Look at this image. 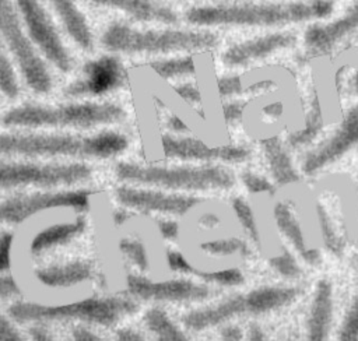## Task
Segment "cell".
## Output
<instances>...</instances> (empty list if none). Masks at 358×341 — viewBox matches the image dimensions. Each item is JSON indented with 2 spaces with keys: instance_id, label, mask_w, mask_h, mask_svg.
I'll return each instance as SVG.
<instances>
[{
  "instance_id": "obj_1",
  "label": "cell",
  "mask_w": 358,
  "mask_h": 341,
  "mask_svg": "<svg viewBox=\"0 0 358 341\" xmlns=\"http://www.w3.org/2000/svg\"><path fill=\"white\" fill-rule=\"evenodd\" d=\"M129 143L117 131L50 133L13 131L0 134V155L28 158H80L106 159L122 154Z\"/></svg>"
},
{
  "instance_id": "obj_2",
  "label": "cell",
  "mask_w": 358,
  "mask_h": 341,
  "mask_svg": "<svg viewBox=\"0 0 358 341\" xmlns=\"http://www.w3.org/2000/svg\"><path fill=\"white\" fill-rule=\"evenodd\" d=\"M330 0H305L262 4H221L193 7L186 20L199 27L214 25H281L327 17Z\"/></svg>"
},
{
  "instance_id": "obj_3",
  "label": "cell",
  "mask_w": 358,
  "mask_h": 341,
  "mask_svg": "<svg viewBox=\"0 0 358 341\" xmlns=\"http://www.w3.org/2000/svg\"><path fill=\"white\" fill-rule=\"evenodd\" d=\"M119 180L166 191L225 190L234 186V175L218 165H143L120 162L115 168Z\"/></svg>"
},
{
  "instance_id": "obj_4",
  "label": "cell",
  "mask_w": 358,
  "mask_h": 341,
  "mask_svg": "<svg viewBox=\"0 0 358 341\" xmlns=\"http://www.w3.org/2000/svg\"><path fill=\"white\" fill-rule=\"evenodd\" d=\"M124 116L120 106L108 102L64 105H21L1 115L0 123L14 129H94L112 124Z\"/></svg>"
},
{
  "instance_id": "obj_5",
  "label": "cell",
  "mask_w": 358,
  "mask_h": 341,
  "mask_svg": "<svg viewBox=\"0 0 358 341\" xmlns=\"http://www.w3.org/2000/svg\"><path fill=\"white\" fill-rule=\"evenodd\" d=\"M217 35L208 31L138 29L124 22H112L101 36L102 46L113 53L169 55L213 48Z\"/></svg>"
},
{
  "instance_id": "obj_6",
  "label": "cell",
  "mask_w": 358,
  "mask_h": 341,
  "mask_svg": "<svg viewBox=\"0 0 358 341\" xmlns=\"http://www.w3.org/2000/svg\"><path fill=\"white\" fill-rule=\"evenodd\" d=\"M137 310V303L124 296H90L81 300L46 305L36 302H14L8 313L17 321H66L77 320L98 326H112Z\"/></svg>"
},
{
  "instance_id": "obj_7",
  "label": "cell",
  "mask_w": 358,
  "mask_h": 341,
  "mask_svg": "<svg viewBox=\"0 0 358 341\" xmlns=\"http://www.w3.org/2000/svg\"><path fill=\"white\" fill-rule=\"evenodd\" d=\"M296 288L263 286L248 293L234 295L217 305L192 310L183 316V324L193 331H203L242 314H259L291 302Z\"/></svg>"
},
{
  "instance_id": "obj_8",
  "label": "cell",
  "mask_w": 358,
  "mask_h": 341,
  "mask_svg": "<svg viewBox=\"0 0 358 341\" xmlns=\"http://www.w3.org/2000/svg\"><path fill=\"white\" fill-rule=\"evenodd\" d=\"M0 36L25 84L36 94L52 89L50 73L11 0H0Z\"/></svg>"
},
{
  "instance_id": "obj_9",
  "label": "cell",
  "mask_w": 358,
  "mask_h": 341,
  "mask_svg": "<svg viewBox=\"0 0 358 341\" xmlns=\"http://www.w3.org/2000/svg\"><path fill=\"white\" fill-rule=\"evenodd\" d=\"M91 168L81 162H0V187H42L71 186L91 177Z\"/></svg>"
},
{
  "instance_id": "obj_10",
  "label": "cell",
  "mask_w": 358,
  "mask_h": 341,
  "mask_svg": "<svg viewBox=\"0 0 358 341\" xmlns=\"http://www.w3.org/2000/svg\"><path fill=\"white\" fill-rule=\"evenodd\" d=\"M91 191L87 189L36 191L18 194L0 201V224H21L31 217L57 208L87 211Z\"/></svg>"
},
{
  "instance_id": "obj_11",
  "label": "cell",
  "mask_w": 358,
  "mask_h": 341,
  "mask_svg": "<svg viewBox=\"0 0 358 341\" xmlns=\"http://www.w3.org/2000/svg\"><path fill=\"white\" fill-rule=\"evenodd\" d=\"M13 4L42 55L60 71L71 68V57L55 24L39 0H13Z\"/></svg>"
},
{
  "instance_id": "obj_12",
  "label": "cell",
  "mask_w": 358,
  "mask_h": 341,
  "mask_svg": "<svg viewBox=\"0 0 358 341\" xmlns=\"http://www.w3.org/2000/svg\"><path fill=\"white\" fill-rule=\"evenodd\" d=\"M115 194L116 200L129 210L178 217L187 214L203 201V198L192 194L131 184L119 186Z\"/></svg>"
},
{
  "instance_id": "obj_13",
  "label": "cell",
  "mask_w": 358,
  "mask_h": 341,
  "mask_svg": "<svg viewBox=\"0 0 358 341\" xmlns=\"http://www.w3.org/2000/svg\"><path fill=\"white\" fill-rule=\"evenodd\" d=\"M126 289L131 296L157 302H196L211 292L207 285L187 278L155 281L143 274H127Z\"/></svg>"
},
{
  "instance_id": "obj_14",
  "label": "cell",
  "mask_w": 358,
  "mask_h": 341,
  "mask_svg": "<svg viewBox=\"0 0 358 341\" xmlns=\"http://www.w3.org/2000/svg\"><path fill=\"white\" fill-rule=\"evenodd\" d=\"M164 154L168 158L199 162H242L249 157V151L239 145L211 147L204 141L189 136L164 134L161 137Z\"/></svg>"
},
{
  "instance_id": "obj_15",
  "label": "cell",
  "mask_w": 358,
  "mask_h": 341,
  "mask_svg": "<svg viewBox=\"0 0 358 341\" xmlns=\"http://www.w3.org/2000/svg\"><path fill=\"white\" fill-rule=\"evenodd\" d=\"M355 144H358V103L348 110L334 134L316 151L309 154L303 166L305 172L313 173L324 168L338 159Z\"/></svg>"
},
{
  "instance_id": "obj_16",
  "label": "cell",
  "mask_w": 358,
  "mask_h": 341,
  "mask_svg": "<svg viewBox=\"0 0 358 341\" xmlns=\"http://www.w3.org/2000/svg\"><path fill=\"white\" fill-rule=\"evenodd\" d=\"M124 80L120 61L113 56H103L88 63L80 80L67 89L69 95H101L117 88Z\"/></svg>"
},
{
  "instance_id": "obj_17",
  "label": "cell",
  "mask_w": 358,
  "mask_h": 341,
  "mask_svg": "<svg viewBox=\"0 0 358 341\" xmlns=\"http://www.w3.org/2000/svg\"><path fill=\"white\" fill-rule=\"evenodd\" d=\"M355 28H358V0L337 20L309 27L305 34V45L309 53L320 56L329 53Z\"/></svg>"
},
{
  "instance_id": "obj_18",
  "label": "cell",
  "mask_w": 358,
  "mask_h": 341,
  "mask_svg": "<svg viewBox=\"0 0 358 341\" xmlns=\"http://www.w3.org/2000/svg\"><path fill=\"white\" fill-rule=\"evenodd\" d=\"M294 42L295 36L289 32H275L263 35L231 46L222 55V61L229 67L245 66L250 61L266 57L278 49H284L292 45Z\"/></svg>"
},
{
  "instance_id": "obj_19",
  "label": "cell",
  "mask_w": 358,
  "mask_h": 341,
  "mask_svg": "<svg viewBox=\"0 0 358 341\" xmlns=\"http://www.w3.org/2000/svg\"><path fill=\"white\" fill-rule=\"evenodd\" d=\"M92 267L84 260L50 264L35 270V278L48 288H70L88 281Z\"/></svg>"
},
{
  "instance_id": "obj_20",
  "label": "cell",
  "mask_w": 358,
  "mask_h": 341,
  "mask_svg": "<svg viewBox=\"0 0 358 341\" xmlns=\"http://www.w3.org/2000/svg\"><path fill=\"white\" fill-rule=\"evenodd\" d=\"M98 6L119 10L131 18L143 22L175 24L178 17L166 6L158 4L152 0H85Z\"/></svg>"
},
{
  "instance_id": "obj_21",
  "label": "cell",
  "mask_w": 358,
  "mask_h": 341,
  "mask_svg": "<svg viewBox=\"0 0 358 341\" xmlns=\"http://www.w3.org/2000/svg\"><path fill=\"white\" fill-rule=\"evenodd\" d=\"M166 264L173 273L192 275L200 278L206 284H214L221 286H234L245 281L243 274L238 268H227L218 271H204L194 267L179 250H168Z\"/></svg>"
},
{
  "instance_id": "obj_22",
  "label": "cell",
  "mask_w": 358,
  "mask_h": 341,
  "mask_svg": "<svg viewBox=\"0 0 358 341\" xmlns=\"http://www.w3.org/2000/svg\"><path fill=\"white\" fill-rule=\"evenodd\" d=\"M60 22L63 24L67 35L84 50H91L94 38L87 22L85 15L80 11L74 0H46Z\"/></svg>"
},
{
  "instance_id": "obj_23",
  "label": "cell",
  "mask_w": 358,
  "mask_h": 341,
  "mask_svg": "<svg viewBox=\"0 0 358 341\" xmlns=\"http://www.w3.org/2000/svg\"><path fill=\"white\" fill-rule=\"evenodd\" d=\"M87 228V221L84 217H77L73 221L53 224L42 231H39L31 240L29 250L34 254L42 253L45 250L63 246L84 233Z\"/></svg>"
},
{
  "instance_id": "obj_24",
  "label": "cell",
  "mask_w": 358,
  "mask_h": 341,
  "mask_svg": "<svg viewBox=\"0 0 358 341\" xmlns=\"http://www.w3.org/2000/svg\"><path fill=\"white\" fill-rule=\"evenodd\" d=\"M331 321V286L326 280L317 285L310 309L306 341H327Z\"/></svg>"
},
{
  "instance_id": "obj_25",
  "label": "cell",
  "mask_w": 358,
  "mask_h": 341,
  "mask_svg": "<svg viewBox=\"0 0 358 341\" xmlns=\"http://www.w3.org/2000/svg\"><path fill=\"white\" fill-rule=\"evenodd\" d=\"M274 215H275V221L278 228L281 229V232L294 243L295 249L303 254V257L309 261V263H315L319 257L317 252L313 250H306L305 243H303V236L301 232V226L294 215V211L291 208V205L288 203H278L274 208Z\"/></svg>"
},
{
  "instance_id": "obj_26",
  "label": "cell",
  "mask_w": 358,
  "mask_h": 341,
  "mask_svg": "<svg viewBox=\"0 0 358 341\" xmlns=\"http://www.w3.org/2000/svg\"><path fill=\"white\" fill-rule=\"evenodd\" d=\"M144 323L155 341H190L185 331L161 307H151L144 314Z\"/></svg>"
},
{
  "instance_id": "obj_27",
  "label": "cell",
  "mask_w": 358,
  "mask_h": 341,
  "mask_svg": "<svg viewBox=\"0 0 358 341\" xmlns=\"http://www.w3.org/2000/svg\"><path fill=\"white\" fill-rule=\"evenodd\" d=\"M263 147L271 172L280 184H287L298 180V175L292 168L291 159L277 137L263 140Z\"/></svg>"
},
{
  "instance_id": "obj_28",
  "label": "cell",
  "mask_w": 358,
  "mask_h": 341,
  "mask_svg": "<svg viewBox=\"0 0 358 341\" xmlns=\"http://www.w3.org/2000/svg\"><path fill=\"white\" fill-rule=\"evenodd\" d=\"M322 126H323V116H322L320 102H319L316 89L312 88L309 92V105L305 116V127L299 131H295L292 136H289V143L292 145H301L310 141L320 131Z\"/></svg>"
},
{
  "instance_id": "obj_29",
  "label": "cell",
  "mask_w": 358,
  "mask_h": 341,
  "mask_svg": "<svg viewBox=\"0 0 358 341\" xmlns=\"http://www.w3.org/2000/svg\"><path fill=\"white\" fill-rule=\"evenodd\" d=\"M150 67L162 78H182L193 75L196 73L194 61L192 56H178L169 59L154 60L150 63Z\"/></svg>"
},
{
  "instance_id": "obj_30",
  "label": "cell",
  "mask_w": 358,
  "mask_h": 341,
  "mask_svg": "<svg viewBox=\"0 0 358 341\" xmlns=\"http://www.w3.org/2000/svg\"><path fill=\"white\" fill-rule=\"evenodd\" d=\"M120 253L141 273L150 268V257L145 245L137 238H123L119 242Z\"/></svg>"
},
{
  "instance_id": "obj_31",
  "label": "cell",
  "mask_w": 358,
  "mask_h": 341,
  "mask_svg": "<svg viewBox=\"0 0 358 341\" xmlns=\"http://www.w3.org/2000/svg\"><path fill=\"white\" fill-rule=\"evenodd\" d=\"M0 91L7 98L13 99L18 95V81L13 63L7 55V49L0 36Z\"/></svg>"
},
{
  "instance_id": "obj_32",
  "label": "cell",
  "mask_w": 358,
  "mask_h": 341,
  "mask_svg": "<svg viewBox=\"0 0 358 341\" xmlns=\"http://www.w3.org/2000/svg\"><path fill=\"white\" fill-rule=\"evenodd\" d=\"M200 249L213 256H231V254H248V245L236 238L208 240L200 245Z\"/></svg>"
},
{
  "instance_id": "obj_33",
  "label": "cell",
  "mask_w": 358,
  "mask_h": 341,
  "mask_svg": "<svg viewBox=\"0 0 358 341\" xmlns=\"http://www.w3.org/2000/svg\"><path fill=\"white\" fill-rule=\"evenodd\" d=\"M232 208L238 217V221L241 222V225L243 226V229L248 232V235L255 240L259 242V231H257V225L252 212V208L249 207V204L241 198L236 197L232 200Z\"/></svg>"
},
{
  "instance_id": "obj_34",
  "label": "cell",
  "mask_w": 358,
  "mask_h": 341,
  "mask_svg": "<svg viewBox=\"0 0 358 341\" xmlns=\"http://www.w3.org/2000/svg\"><path fill=\"white\" fill-rule=\"evenodd\" d=\"M338 341H358V296L345 316Z\"/></svg>"
},
{
  "instance_id": "obj_35",
  "label": "cell",
  "mask_w": 358,
  "mask_h": 341,
  "mask_svg": "<svg viewBox=\"0 0 358 341\" xmlns=\"http://www.w3.org/2000/svg\"><path fill=\"white\" fill-rule=\"evenodd\" d=\"M271 266L275 267L277 271H280L282 275H287V277L299 275V273H301L298 264L287 252L282 256L271 259Z\"/></svg>"
},
{
  "instance_id": "obj_36",
  "label": "cell",
  "mask_w": 358,
  "mask_h": 341,
  "mask_svg": "<svg viewBox=\"0 0 358 341\" xmlns=\"http://www.w3.org/2000/svg\"><path fill=\"white\" fill-rule=\"evenodd\" d=\"M217 85H218V92L222 98L234 96V95H238V94L243 92L241 78L238 75L221 77V78H218Z\"/></svg>"
},
{
  "instance_id": "obj_37",
  "label": "cell",
  "mask_w": 358,
  "mask_h": 341,
  "mask_svg": "<svg viewBox=\"0 0 358 341\" xmlns=\"http://www.w3.org/2000/svg\"><path fill=\"white\" fill-rule=\"evenodd\" d=\"M242 180L245 183V186L252 191V193H262V191H274L273 184L266 180L263 176H259L256 173L252 172H246L242 175Z\"/></svg>"
},
{
  "instance_id": "obj_38",
  "label": "cell",
  "mask_w": 358,
  "mask_h": 341,
  "mask_svg": "<svg viewBox=\"0 0 358 341\" xmlns=\"http://www.w3.org/2000/svg\"><path fill=\"white\" fill-rule=\"evenodd\" d=\"M13 240L14 236L10 232H3L0 235V273H4L10 268Z\"/></svg>"
},
{
  "instance_id": "obj_39",
  "label": "cell",
  "mask_w": 358,
  "mask_h": 341,
  "mask_svg": "<svg viewBox=\"0 0 358 341\" xmlns=\"http://www.w3.org/2000/svg\"><path fill=\"white\" fill-rule=\"evenodd\" d=\"M175 92L183 98L186 102L192 103V105H199L201 102V95L200 91L197 88L196 84L193 82H183V84H178L173 87Z\"/></svg>"
},
{
  "instance_id": "obj_40",
  "label": "cell",
  "mask_w": 358,
  "mask_h": 341,
  "mask_svg": "<svg viewBox=\"0 0 358 341\" xmlns=\"http://www.w3.org/2000/svg\"><path fill=\"white\" fill-rule=\"evenodd\" d=\"M21 295L18 282L10 274H0V299L15 298Z\"/></svg>"
},
{
  "instance_id": "obj_41",
  "label": "cell",
  "mask_w": 358,
  "mask_h": 341,
  "mask_svg": "<svg viewBox=\"0 0 358 341\" xmlns=\"http://www.w3.org/2000/svg\"><path fill=\"white\" fill-rule=\"evenodd\" d=\"M158 226V232L159 235L168 240V242H173L178 239L179 236V224L175 219H159L157 222Z\"/></svg>"
},
{
  "instance_id": "obj_42",
  "label": "cell",
  "mask_w": 358,
  "mask_h": 341,
  "mask_svg": "<svg viewBox=\"0 0 358 341\" xmlns=\"http://www.w3.org/2000/svg\"><path fill=\"white\" fill-rule=\"evenodd\" d=\"M246 106L245 102H238V101H232V102H227L222 106V112H224V117L225 122L228 124L236 123L242 119V113H243V108Z\"/></svg>"
},
{
  "instance_id": "obj_43",
  "label": "cell",
  "mask_w": 358,
  "mask_h": 341,
  "mask_svg": "<svg viewBox=\"0 0 358 341\" xmlns=\"http://www.w3.org/2000/svg\"><path fill=\"white\" fill-rule=\"evenodd\" d=\"M0 341H27L1 313H0Z\"/></svg>"
},
{
  "instance_id": "obj_44",
  "label": "cell",
  "mask_w": 358,
  "mask_h": 341,
  "mask_svg": "<svg viewBox=\"0 0 358 341\" xmlns=\"http://www.w3.org/2000/svg\"><path fill=\"white\" fill-rule=\"evenodd\" d=\"M73 341H105L98 334L92 333L88 328L78 327L73 331Z\"/></svg>"
},
{
  "instance_id": "obj_45",
  "label": "cell",
  "mask_w": 358,
  "mask_h": 341,
  "mask_svg": "<svg viewBox=\"0 0 358 341\" xmlns=\"http://www.w3.org/2000/svg\"><path fill=\"white\" fill-rule=\"evenodd\" d=\"M117 341H147L141 334L133 328H122L116 333Z\"/></svg>"
},
{
  "instance_id": "obj_46",
  "label": "cell",
  "mask_w": 358,
  "mask_h": 341,
  "mask_svg": "<svg viewBox=\"0 0 358 341\" xmlns=\"http://www.w3.org/2000/svg\"><path fill=\"white\" fill-rule=\"evenodd\" d=\"M166 126H168V129L172 131V133H176V134H179V133H185V131H189V129H187V126L178 117V116H175V115H172V116H169L168 117V120H166Z\"/></svg>"
},
{
  "instance_id": "obj_47",
  "label": "cell",
  "mask_w": 358,
  "mask_h": 341,
  "mask_svg": "<svg viewBox=\"0 0 358 341\" xmlns=\"http://www.w3.org/2000/svg\"><path fill=\"white\" fill-rule=\"evenodd\" d=\"M31 337L34 341H56L45 328L42 327H32L31 328Z\"/></svg>"
},
{
  "instance_id": "obj_48",
  "label": "cell",
  "mask_w": 358,
  "mask_h": 341,
  "mask_svg": "<svg viewBox=\"0 0 358 341\" xmlns=\"http://www.w3.org/2000/svg\"><path fill=\"white\" fill-rule=\"evenodd\" d=\"M222 341H242V333L238 327H227L222 331Z\"/></svg>"
},
{
  "instance_id": "obj_49",
  "label": "cell",
  "mask_w": 358,
  "mask_h": 341,
  "mask_svg": "<svg viewBox=\"0 0 358 341\" xmlns=\"http://www.w3.org/2000/svg\"><path fill=\"white\" fill-rule=\"evenodd\" d=\"M218 222H220L218 217L214 215V214H211V212H207V214L201 215L200 219H199V224H200L201 226H204V228H214L215 225H218Z\"/></svg>"
},
{
  "instance_id": "obj_50",
  "label": "cell",
  "mask_w": 358,
  "mask_h": 341,
  "mask_svg": "<svg viewBox=\"0 0 358 341\" xmlns=\"http://www.w3.org/2000/svg\"><path fill=\"white\" fill-rule=\"evenodd\" d=\"M249 341H267V338L257 326H252L249 333Z\"/></svg>"
},
{
  "instance_id": "obj_51",
  "label": "cell",
  "mask_w": 358,
  "mask_h": 341,
  "mask_svg": "<svg viewBox=\"0 0 358 341\" xmlns=\"http://www.w3.org/2000/svg\"><path fill=\"white\" fill-rule=\"evenodd\" d=\"M129 218V212L126 210H117L113 212V221L117 225H122L123 222H126Z\"/></svg>"
}]
</instances>
